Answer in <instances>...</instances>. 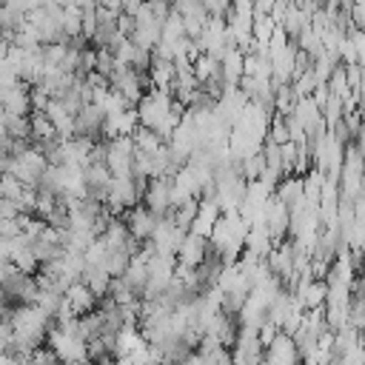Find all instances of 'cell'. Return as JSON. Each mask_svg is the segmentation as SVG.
I'll return each mask as SVG.
<instances>
[{
	"label": "cell",
	"mask_w": 365,
	"mask_h": 365,
	"mask_svg": "<svg viewBox=\"0 0 365 365\" xmlns=\"http://www.w3.org/2000/svg\"><path fill=\"white\" fill-rule=\"evenodd\" d=\"M9 322H11V331H14L11 342H17L29 351L40 348V342L48 336V328H51V317L43 314L34 302H26V305L14 308L9 314Z\"/></svg>",
	"instance_id": "obj_3"
},
{
	"label": "cell",
	"mask_w": 365,
	"mask_h": 365,
	"mask_svg": "<svg viewBox=\"0 0 365 365\" xmlns=\"http://www.w3.org/2000/svg\"><path fill=\"white\" fill-rule=\"evenodd\" d=\"M137 120H140L143 128H148V131H154V134H160L165 140L177 128V123L182 117H180V108H177L174 97L168 91H163V88H154V91H148V94L140 97V103H137Z\"/></svg>",
	"instance_id": "obj_1"
},
{
	"label": "cell",
	"mask_w": 365,
	"mask_h": 365,
	"mask_svg": "<svg viewBox=\"0 0 365 365\" xmlns=\"http://www.w3.org/2000/svg\"><path fill=\"white\" fill-rule=\"evenodd\" d=\"M0 108L6 114H31V88L29 83H14L9 91L0 94Z\"/></svg>",
	"instance_id": "obj_16"
},
{
	"label": "cell",
	"mask_w": 365,
	"mask_h": 365,
	"mask_svg": "<svg viewBox=\"0 0 365 365\" xmlns=\"http://www.w3.org/2000/svg\"><path fill=\"white\" fill-rule=\"evenodd\" d=\"M26 365H60V362H57V356H54L51 348H34V351L29 354Z\"/></svg>",
	"instance_id": "obj_22"
},
{
	"label": "cell",
	"mask_w": 365,
	"mask_h": 365,
	"mask_svg": "<svg viewBox=\"0 0 365 365\" xmlns=\"http://www.w3.org/2000/svg\"><path fill=\"white\" fill-rule=\"evenodd\" d=\"M26 29L37 37L40 46L46 43H63V29H60V9L57 6H37L34 11L26 14Z\"/></svg>",
	"instance_id": "obj_5"
},
{
	"label": "cell",
	"mask_w": 365,
	"mask_h": 365,
	"mask_svg": "<svg viewBox=\"0 0 365 365\" xmlns=\"http://www.w3.org/2000/svg\"><path fill=\"white\" fill-rule=\"evenodd\" d=\"M134 163V140L131 137H111L106 143V168L111 177H131Z\"/></svg>",
	"instance_id": "obj_6"
},
{
	"label": "cell",
	"mask_w": 365,
	"mask_h": 365,
	"mask_svg": "<svg viewBox=\"0 0 365 365\" xmlns=\"http://www.w3.org/2000/svg\"><path fill=\"white\" fill-rule=\"evenodd\" d=\"M262 225L268 228V234H271V240H279L282 234H285V228L291 225V211L271 194V200L265 202V208H262Z\"/></svg>",
	"instance_id": "obj_15"
},
{
	"label": "cell",
	"mask_w": 365,
	"mask_h": 365,
	"mask_svg": "<svg viewBox=\"0 0 365 365\" xmlns=\"http://www.w3.org/2000/svg\"><path fill=\"white\" fill-rule=\"evenodd\" d=\"M14 83H20V77H17V74H14V68L0 57V94H3V91H9Z\"/></svg>",
	"instance_id": "obj_23"
},
{
	"label": "cell",
	"mask_w": 365,
	"mask_h": 365,
	"mask_svg": "<svg viewBox=\"0 0 365 365\" xmlns=\"http://www.w3.org/2000/svg\"><path fill=\"white\" fill-rule=\"evenodd\" d=\"M245 234H248V222L240 217L237 208H231V211H222V214H220L217 225H214L211 234H208V245H211V251H214L220 259L237 262L240 251L245 248Z\"/></svg>",
	"instance_id": "obj_2"
},
{
	"label": "cell",
	"mask_w": 365,
	"mask_h": 365,
	"mask_svg": "<svg viewBox=\"0 0 365 365\" xmlns=\"http://www.w3.org/2000/svg\"><path fill=\"white\" fill-rule=\"evenodd\" d=\"M208 251H211L208 237H200V234H194V231H185V237H182V242H180V248H177V259H180V265H185V268H197V265L205 259Z\"/></svg>",
	"instance_id": "obj_13"
},
{
	"label": "cell",
	"mask_w": 365,
	"mask_h": 365,
	"mask_svg": "<svg viewBox=\"0 0 365 365\" xmlns=\"http://www.w3.org/2000/svg\"><path fill=\"white\" fill-rule=\"evenodd\" d=\"M103 128H106V111L97 103H86L74 114V137H83V140L94 143V137H100Z\"/></svg>",
	"instance_id": "obj_12"
},
{
	"label": "cell",
	"mask_w": 365,
	"mask_h": 365,
	"mask_svg": "<svg viewBox=\"0 0 365 365\" xmlns=\"http://www.w3.org/2000/svg\"><path fill=\"white\" fill-rule=\"evenodd\" d=\"M43 6H57V9H63V6H68L71 0H40Z\"/></svg>",
	"instance_id": "obj_26"
},
{
	"label": "cell",
	"mask_w": 365,
	"mask_h": 365,
	"mask_svg": "<svg viewBox=\"0 0 365 365\" xmlns=\"http://www.w3.org/2000/svg\"><path fill=\"white\" fill-rule=\"evenodd\" d=\"M29 120H31V137H51L54 134V125L46 117V111H31Z\"/></svg>",
	"instance_id": "obj_21"
},
{
	"label": "cell",
	"mask_w": 365,
	"mask_h": 365,
	"mask_svg": "<svg viewBox=\"0 0 365 365\" xmlns=\"http://www.w3.org/2000/svg\"><path fill=\"white\" fill-rule=\"evenodd\" d=\"M143 197V180L140 177H111L108 191H106V202L120 211V208H131L137 205V200Z\"/></svg>",
	"instance_id": "obj_7"
},
{
	"label": "cell",
	"mask_w": 365,
	"mask_h": 365,
	"mask_svg": "<svg viewBox=\"0 0 365 365\" xmlns=\"http://www.w3.org/2000/svg\"><path fill=\"white\" fill-rule=\"evenodd\" d=\"M297 362H299V351H297V342L291 334L279 331V334H274L271 342H265L262 365H297Z\"/></svg>",
	"instance_id": "obj_10"
},
{
	"label": "cell",
	"mask_w": 365,
	"mask_h": 365,
	"mask_svg": "<svg viewBox=\"0 0 365 365\" xmlns=\"http://www.w3.org/2000/svg\"><path fill=\"white\" fill-rule=\"evenodd\" d=\"M23 228H20V217H3L0 214V240H9V237H14V234H20Z\"/></svg>",
	"instance_id": "obj_24"
},
{
	"label": "cell",
	"mask_w": 365,
	"mask_h": 365,
	"mask_svg": "<svg viewBox=\"0 0 365 365\" xmlns=\"http://www.w3.org/2000/svg\"><path fill=\"white\" fill-rule=\"evenodd\" d=\"M6 114V111H3ZM31 114H6V137L11 140H26L31 137Z\"/></svg>",
	"instance_id": "obj_20"
},
{
	"label": "cell",
	"mask_w": 365,
	"mask_h": 365,
	"mask_svg": "<svg viewBox=\"0 0 365 365\" xmlns=\"http://www.w3.org/2000/svg\"><path fill=\"white\" fill-rule=\"evenodd\" d=\"M157 214H151L145 205L143 208H131V214H128V234L134 237V240H148L151 237V231H154V225H157Z\"/></svg>",
	"instance_id": "obj_18"
},
{
	"label": "cell",
	"mask_w": 365,
	"mask_h": 365,
	"mask_svg": "<svg viewBox=\"0 0 365 365\" xmlns=\"http://www.w3.org/2000/svg\"><path fill=\"white\" fill-rule=\"evenodd\" d=\"M48 160H46V154H40L37 148H31V145H26L23 151H17L11 160H9V174H14L23 185H29V188H37V182L43 180V174L48 171Z\"/></svg>",
	"instance_id": "obj_4"
},
{
	"label": "cell",
	"mask_w": 365,
	"mask_h": 365,
	"mask_svg": "<svg viewBox=\"0 0 365 365\" xmlns=\"http://www.w3.org/2000/svg\"><path fill=\"white\" fill-rule=\"evenodd\" d=\"M185 231H188V228L177 225V222H174V217H168V214H165V217H160V220H157V225H154V231H151V237H148V245H151L154 251L177 254V248H180V242H182Z\"/></svg>",
	"instance_id": "obj_9"
},
{
	"label": "cell",
	"mask_w": 365,
	"mask_h": 365,
	"mask_svg": "<svg viewBox=\"0 0 365 365\" xmlns=\"http://www.w3.org/2000/svg\"><path fill=\"white\" fill-rule=\"evenodd\" d=\"M0 365H20L9 351H0Z\"/></svg>",
	"instance_id": "obj_25"
},
{
	"label": "cell",
	"mask_w": 365,
	"mask_h": 365,
	"mask_svg": "<svg viewBox=\"0 0 365 365\" xmlns=\"http://www.w3.org/2000/svg\"><path fill=\"white\" fill-rule=\"evenodd\" d=\"M143 202H145V208L151 214L165 217L174 208V200H171V177H154V180H148V185L143 188Z\"/></svg>",
	"instance_id": "obj_11"
},
{
	"label": "cell",
	"mask_w": 365,
	"mask_h": 365,
	"mask_svg": "<svg viewBox=\"0 0 365 365\" xmlns=\"http://www.w3.org/2000/svg\"><path fill=\"white\" fill-rule=\"evenodd\" d=\"M111 274L103 268V265H83L80 271V282L94 294V297H103L108 288H111Z\"/></svg>",
	"instance_id": "obj_19"
},
{
	"label": "cell",
	"mask_w": 365,
	"mask_h": 365,
	"mask_svg": "<svg viewBox=\"0 0 365 365\" xmlns=\"http://www.w3.org/2000/svg\"><path fill=\"white\" fill-rule=\"evenodd\" d=\"M0 285H3V294H6V299H17V302H34V297H37V279L31 277V274H26V271H20V268H9L3 277H0Z\"/></svg>",
	"instance_id": "obj_8"
},
{
	"label": "cell",
	"mask_w": 365,
	"mask_h": 365,
	"mask_svg": "<svg viewBox=\"0 0 365 365\" xmlns=\"http://www.w3.org/2000/svg\"><path fill=\"white\" fill-rule=\"evenodd\" d=\"M220 214H222V208H220V202L214 200V194L202 197V200L197 202V214H194V220H191V228H188V231H194V234H200V237H208V234H211V228L217 225Z\"/></svg>",
	"instance_id": "obj_14"
},
{
	"label": "cell",
	"mask_w": 365,
	"mask_h": 365,
	"mask_svg": "<svg viewBox=\"0 0 365 365\" xmlns=\"http://www.w3.org/2000/svg\"><path fill=\"white\" fill-rule=\"evenodd\" d=\"M46 111V117L51 120V125H54V134L60 137V140H68V137H74V114L60 103V100H48V106L43 108Z\"/></svg>",
	"instance_id": "obj_17"
}]
</instances>
